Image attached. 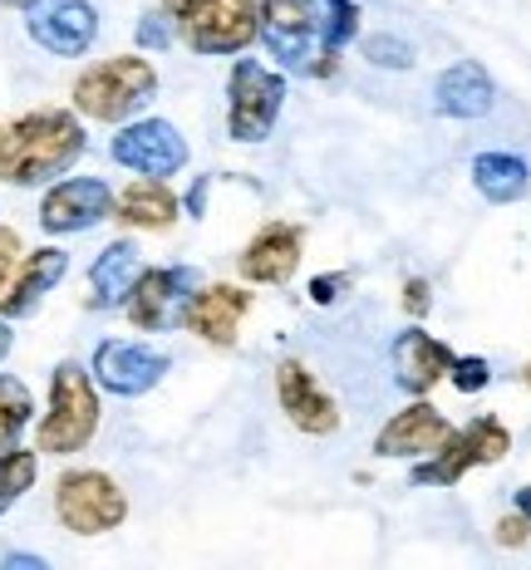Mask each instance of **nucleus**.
Listing matches in <instances>:
<instances>
[{
  "instance_id": "obj_1",
  "label": "nucleus",
  "mask_w": 531,
  "mask_h": 570,
  "mask_svg": "<svg viewBox=\"0 0 531 570\" xmlns=\"http://www.w3.org/2000/svg\"><path fill=\"white\" fill-rule=\"evenodd\" d=\"M85 158V124L69 109H35L0 128V183L40 187Z\"/></svg>"
},
{
  "instance_id": "obj_2",
  "label": "nucleus",
  "mask_w": 531,
  "mask_h": 570,
  "mask_svg": "<svg viewBox=\"0 0 531 570\" xmlns=\"http://www.w3.org/2000/svg\"><path fill=\"white\" fill-rule=\"evenodd\" d=\"M153 99H158V69L138 55H114L75 79V114L94 124H128Z\"/></svg>"
},
{
  "instance_id": "obj_3",
  "label": "nucleus",
  "mask_w": 531,
  "mask_h": 570,
  "mask_svg": "<svg viewBox=\"0 0 531 570\" xmlns=\"http://www.w3.org/2000/svg\"><path fill=\"white\" fill-rule=\"evenodd\" d=\"M99 433V384L85 364L65 360L50 374V413L40 419L35 448L50 458H69L79 448H89V438Z\"/></svg>"
},
{
  "instance_id": "obj_4",
  "label": "nucleus",
  "mask_w": 531,
  "mask_h": 570,
  "mask_svg": "<svg viewBox=\"0 0 531 570\" xmlns=\"http://www.w3.org/2000/svg\"><path fill=\"white\" fill-rule=\"evenodd\" d=\"M256 40L281 69L295 75H330L335 59L321 50V6L315 0H262V30Z\"/></svg>"
},
{
  "instance_id": "obj_5",
  "label": "nucleus",
  "mask_w": 531,
  "mask_h": 570,
  "mask_svg": "<svg viewBox=\"0 0 531 570\" xmlns=\"http://www.w3.org/2000/svg\"><path fill=\"white\" fill-rule=\"evenodd\" d=\"M55 517L75 537H104L128 521V497L109 472L99 468H69L55 482Z\"/></svg>"
},
{
  "instance_id": "obj_6",
  "label": "nucleus",
  "mask_w": 531,
  "mask_h": 570,
  "mask_svg": "<svg viewBox=\"0 0 531 570\" xmlns=\"http://www.w3.org/2000/svg\"><path fill=\"white\" fill-rule=\"evenodd\" d=\"M507 453H512V433H507V423L472 419L468 428H453V433H448L443 443L409 472V482L413 487H453V482H463L472 468H482V462H502Z\"/></svg>"
},
{
  "instance_id": "obj_7",
  "label": "nucleus",
  "mask_w": 531,
  "mask_h": 570,
  "mask_svg": "<svg viewBox=\"0 0 531 570\" xmlns=\"http://www.w3.org/2000/svg\"><path fill=\"white\" fill-rule=\"evenodd\" d=\"M286 104V75L266 69L262 59H236L227 75V134L232 142H262L271 138Z\"/></svg>"
},
{
  "instance_id": "obj_8",
  "label": "nucleus",
  "mask_w": 531,
  "mask_h": 570,
  "mask_svg": "<svg viewBox=\"0 0 531 570\" xmlns=\"http://www.w3.org/2000/svg\"><path fill=\"white\" fill-rule=\"evenodd\" d=\"M183 20V40L193 55L227 59L242 55L262 30V0H197Z\"/></svg>"
},
{
  "instance_id": "obj_9",
  "label": "nucleus",
  "mask_w": 531,
  "mask_h": 570,
  "mask_svg": "<svg viewBox=\"0 0 531 570\" xmlns=\"http://www.w3.org/2000/svg\"><path fill=\"white\" fill-rule=\"evenodd\" d=\"M109 158L138 177H173L187 168L193 148L168 118H128L109 142Z\"/></svg>"
},
{
  "instance_id": "obj_10",
  "label": "nucleus",
  "mask_w": 531,
  "mask_h": 570,
  "mask_svg": "<svg viewBox=\"0 0 531 570\" xmlns=\"http://www.w3.org/2000/svg\"><path fill=\"white\" fill-rule=\"evenodd\" d=\"M197 285H203L197 266H153V271H138V281H134V291H128L124 311H128V320H134V330H144V335L177 330Z\"/></svg>"
},
{
  "instance_id": "obj_11",
  "label": "nucleus",
  "mask_w": 531,
  "mask_h": 570,
  "mask_svg": "<svg viewBox=\"0 0 531 570\" xmlns=\"http://www.w3.org/2000/svg\"><path fill=\"white\" fill-rule=\"evenodd\" d=\"M26 30L40 50L59 59H79L99 40V6L94 0H20Z\"/></svg>"
},
{
  "instance_id": "obj_12",
  "label": "nucleus",
  "mask_w": 531,
  "mask_h": 570,
  "mask_svg": "<svg viewBox=\"0 0 531 570\" xmlns=\"http://www.w3.org/2000/svg\"><path fill=\"white\" fill-rule=\"evenodd\" d=\"M173 370V360L163 350H153L144 340H104L94 350V384L114 399H144L163 384V374Z\"/></svg>"
},
{
  "instance_id": "obj_13",
  "label": "nucleus",
  "mask_w": 531,
  "mask_h": 570,
  "mask_svg": "<svg viewBox=\"0 0 531 570\" xmlns=\"http://www.w3.org/2000/svg\"><path fill=\"white\" fill-rule=\"evenodd\" d=\"M114 217V187L104 177H65L40 202V227L50 236H79Z\"/></svg>"
},
{
  "instance_id": "obj_14",
  "label": "nucleus",
  "mask_w": 531,
  "mask_h": 570,
  "mask_svg": "<svg viewBox=\"0 0 531 570\" xmlns=\"http://www.w3.org/2000/svg\"><path fill=\"white\" fill-rule=\"evenodd\" d=\"M276 399H281V413L301 428V433L311 438H330L340 433V403L321 389V379H315L311 370H305L301 360H281L276 364Z\"/></svg>"
},
{
  "instance_id": "obj_15",
  "label": "nucleus",
  "mask_w": 531,
  "mask_h": 570,
  "mask_svg": "<svg viewBox=\"0 0 531 570\" xmlns=\"http://www.w3.org/2000/svg\"><path fill=\"white\" fill-rule=\"evenodd\" d=\"M246 311H252V291H242V285H197L183 311V330L217 344V350H232Z\"/></svg>"
},
{
  "instance_id": "obj_16",
  "label": "nucleus",
  "mask_w": 531,
  "mask_h": 570,
  "mask_svg": "<svg viewBox=\"0 0 531 570\" xmlns=\"http://www.w3.org/2000/svg\"><path fill=\"white\" fill-rule=\"evenodd\" d=\"M389 364H394V384L404 389V394L423 399L453 370V350H448L443 340H433L429 330L409 325L404 335H394V344H389Z\"/></svg>"
},
{
  "instance_id": "obj_17",
  "label": "nucleus",
  "mask_w": 531,
  "mask_h": 570,
  "mask_svg": "<svg viewBox=\"0 0 531 570\" xmlns=\"http://www.w3.org/2000/svg\"><path fill=\"white\" fill-rule=\"evenodd\" d=\"M305 252V232L291 227V222H271L246 242V252L236 256V271H242L252 285H286L301 266Z\"/></svg>"
},
{
  "instance_id": "obj_18",
  "label": "nucleus",
  "mask_w": 531,
  "mask_h": 570,
  "mask_svg": "<svg viewBox=\"0 0 531 570\" xmlns=\"http://www.w3.org/2000/svg\"><path fill=\"white\" fill-rule=\"evenodd\" d=\"M448 433H453V423H448L429 399H413L409 409H399L394 419L380 428L374 453H380V458H429Z\"/></svg>"
},
{
  "instance_id": "obj_19",
  "label": "nucleus",
  "mask_w": 531,
  "mask_h": 570,
  "mask_svg": "<svg viewBox=\"0 0 531 570\" xmlns=\"http://www.w3.org/2000/svg\"><path fill=\"white\" fill-rule=\"evenodd\" d=\"M65 276H69V252H59V246H40V252L20 256L16 276H10L6 295H0V315L6 320H30L35 311H40V301Z\"/></svg>"
},
{
  "instance_id": "obj_20",
  "label": "nucleus",
  "mask_w": 531,
  "mask_h": 570,
  "mask_svg": "<svg viewBox=\"0 0 531 570\" xmlns=\"http://www.w3.org/2000/svg\"><path fill=\"white\" fill-rule=\"evenodd\" d=\"M492 104H498V85H492V75L478 59L448 65L439 75V85H433V109L443 118H488Z\"/></svg>"
},
{
  "instance_id": "obj_21",
  "label": "nucleus",
  "mask_w": 531,
  "mask_h": 570,
  "mask_svg": "<svg viewBox=\"0 0 531 570\" xmlns=\"http://www.w3.org/2000/svg\"><path fill=\"white\" fill-rule=\"evenodd\" d=\"M138 271H144V256H138V246L128 236L104 246L89 266V311H124Z\"/></svg>"
},
{
  "instance_id": "obj_22",
  "label": "nucleus",
  "mask_w": 531,
  "mask_h": 570,
  "mask_svg": "<svg viewBox=\"0 0 531 570\" xmlns=\"http://www.w3.org/2000/svg\"><path fill=\"white\" fill-rule=\"evenodd\" d=\"M177 212H183V202L173 197L163 177H138L134 187H124V197H114V217L138 232H168Z\"/></svg>"
},
{
  "instance_id": "obj_23",
  "label": "nucleus",
  "mask_w": 531,
  "mask_h": 570,
  "mask_svg": "<svg viewBox=\"0 0 531 570\" xmlns=\"http://www.w3.org/2000/svg\"><path fill=\"white\" fill-rule=\"evenodd\" d=\"M472 187H478L488 202H522L527 187H531V168L527 158H517V153H478L472 158Z\"/></svg>"
},
{
  "instance_id": "obj_24",
  "label": "nucleus",
  "mask_w": 531,
  "mask_h": 570,
  "mask_svg": "<svg viewBox=\"0 0 531 570\" xmlns=\"http://www.w3.org/2000/svg\"><path fill=\"white\" fill-rule=\"evenodd\" d=\"M35 478H40V448L35 453L30 448H6L0 453V517L30 492Z\"/></svg>"
},
{
  "instance_id": "obj_25",
  "label": "nucleus",
  "mask_w": 531,
  "mask_h": 570,
  "mask_svg": "<svg viewBox=\"0 0 531 570\" xmlns=\"http://www.w3.org/2000/svg\"><path fill=\"white\" fill-rule=\"evenodd\" d=\"M30 419H35L30 389L20 384L16 374H0V453L20 443V433L30 428Z\"/></svg>"
},
{
  "instance_id": "obj_26",
  "label": "nucleus",
  "mask_w": 531,
  "mask_h": 570,
  "mask_svg": "<svg viewBox=\"0 0 531 570\" xmlns=\"http://www.w3.org/2000/svg\"><path fill=\"white\" fill-rule=\"evenodd\" d=\"M321 6V50L325 59H340V50L360 35V6L354 0H315Z\"/></svg>"
},
{
  "instance_id": "obj_27",
  "label": "nucleus",
  "mask_w": 531,
  "mask_h": 570,
  "mask_svg": "<svg viewBox=\"0 0 531 570\" xmlns=\"http://www.w3.org/2000/svg\"><path fill=\"white\" fill-rule=\"evenodd\" d=\"M364 59H370V65H380V69H409L419 55H413V45L404 40V35L380 30V35H370V40H364Z\"/></svg>"
},
{
  "instance_id": "obj_28",
  "label": "nucleus",
  "mask_w": 531,
  "mask_h": 570,
  "mask_svg": "<svg viewBox=\"0 0 531 570\" xmlns=\"http://www.w3.org/2000/svg\"><path fill=\"white\" fill-rule=\"evenodd\" d=\"M134 35H138V50H168L177 40V16L173 10H148Z\"/></svg>"
},
{
  "instance_id": "obj_29",
  "label": "nucleus",
  "mask_w": 531,
  "mask_h": 570,
  "mask_svg": "<svg viewBox=\"0 0 531 570\" xmlns=\"http://www.w3.org/2000/svg\"><path fill=\"white\" fill-rule=\"evenodd\" d=\"M448 379H453L458 394H482V389L492 384V364L482 360V354H463V360L453 354V370H448Z\"/></svg>"
},
{
  "instance_id": "obj_30",
  "label": "nucleus",
  "mask_w": 531,
  "mask_h": 570,
  "mask_svg": "<svg viewBox=\"0 0 531 570\" xmlns=\"http://www.w3.org/2000/svg\"><path fill=\"white\" fill-rule=\"evenodd\" d=\"M16 266H20V236L10 232V227H0V291L10 285V276H16Z\"/></svg>"
},
{
  "instance_id": "obj_31",
  "label": "nucleus",
  "mask_w": 531,
  "mask_h": 570,
  "mask_svg": "<svg viewBox=\"0 0 531 570\" xmlns=\"http://www.w3.org/2000/svg\"><path fill=\"white\" fill-rule=\"evenodd\" d=\"M345 291H350L345 276H315V281H311V301H315V305H335Z\"/></svg>"
},
{
  "instance_id": "obj_32",
  "label": "nucleus",
  "mask_w": 531,
  "mask_h": 570,
  "mask_svg": "<svg viewBox=\"0 0 531 570\" xmlns=\"http://www.w3.org/2000/svg\"><path fill=\"white\" fill-rule=\"evenodd\" d=\"M527 537H531V521L522 512L498 521V546H527Z\"/></svg>"
},
{
  "instance_id": "obj_33",
  "label": "nucleus",
  "mask_w": 531,
  "mask_h": 570,
  "mask_svg": "<svg viewBox=\"0 0 531 570\" xmlns=\"http://www.w3.org/2000/svg\"><path fill=\"white\" fill-rule=\"evenodd\" d=\"M429 305H433L429 281H409V285H404V311H409V315H429Z\"/></svg>"
},
{
  "instance_id": "obj_34",
  "label": "nucleus",
  "mask_w": 531,
  "mask_h": 570,
  "mask_svg": "<svg viewBox=\"0 0 531 570\" xmlns=\"http://www.w3.org/2000/svg\"><path fill=\"white\" fill-rule=\"evenodd\" d=\"M207 177H197V183H193V193H187V202H183V212H187V217H203V207H207Z\"/></svg>"
},
{
  "instance_id": "obj_35",
  "label": "nucleus",
  "mask_w": 531,
  "mask_h": 570,
  "mask_svg": "<svg viewBox=\"0 0 531 570\" xmlns=\"http://www.w3.org/2000/svg\"><path fill=\"white\" fill-rule=\"evenodd\" d=\"M6 570H45V556H6Z\"/></svg>"
},
{
  "instance_id": "obj_36",
  "label": "nucleus",
  "mask_w": 531,
  "mask_h": 570,
  "mask_svg": "<svg viewBox=\"0 0 531 570\" xmlns=\"http://www.w3.org/2000/svg\"><path fill=\"white\" fill-rule=\"evenodd\" d=\"M10 344H16V335H10V320H6V315H0V364H6Z\"/></svg>"
},
{
  "instance_id": "obj_37",
  "label": "nucleus",
  "mask_w": 531,
  "mask_h": 570,
  "mask_svg": "<svg viewBox=\"0 0 531 570\" xmlns=\"http://www.w3.org/2000/svg\"><path fill=\"white\" fill-rule=\"evenodd\" d=\"M517 512H522V517L531 521V482L522 487V492H517Z\"/></svg>"
},
{
  "instance_id": "obj_38",
  "label": "nucleus",
  "mask_w": 531,
  "mask_h": 570,
  "mask_svg": "<svg viewBox=\"0 0 531 570\" xmlns=\"http://www.w3.org/2000/svg\"><path fill=\"white\" fill-rule=\"evenodd\" d=\"M193 6H197V0H163V10H173V16H187Z\"/></svg>"
},
{
  "instance_id": "obj_39",
  "label": "nucleus",
  "mask_w": 531,
  "mask_h": 570,
  "mask_svg": "<svg viewBox=\"0 0 531 570\" xmlns=\"http://www.w3.org/2000/svg\"><path fill=\"white\" fill-rule=\"evenodd\" d=\"M522 384H527V389H531V364H527V370H522Z\"/></svg>"
}]
</instances>
